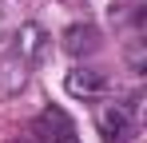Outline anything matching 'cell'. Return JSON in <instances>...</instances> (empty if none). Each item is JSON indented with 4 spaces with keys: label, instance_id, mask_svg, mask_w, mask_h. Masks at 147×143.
Segmentation results:
<instances>
[{
    "label": "cell",
    "instance_id": "6da1fadb",
    "mask_svg": "<svg viewBox=\"0 0 147 143\" xmlns=\"http://www.w3.org/2000/svg\"><path fill=\"white\" fill-rule=\"evenodd\" d=\"M36 139L40 143H80L76 139V123L68 119V111H60V107L40 111V119H36Z\"/></svg>",
    "mask_w": 147,
    "mask_h": 143
},
{
    "label": "cell",
    "instance_id": "7a4b0ae2",
    "mask_svg": "<svg viewBox=\"0 0 147 143\" xmlns=\"http://www.w3.org/2000/svg\"><path fill=\"white\" fill-rule=\"evenodd\" d=\"M99 131H103L107 143H131V135H135L131 111H127V107H107V111L99 115Z\"/></svg>",
    "mask_w": 147,
    "mask_h": 143
},
{
    "label": "cell",
    "instance_id": "3957f363",
    "mask_svg": "<svg viewBox=\"0 0 147 143\" xmlns=\"http://www.w3.org/2000/svg\"><path fill=\"white\" fill-rule=\"evenodd\" d=\"M44 52H48L44 28H40V24H24V28L16 32V56H20L24 64H36V60H44Z\"/></svg>",
    "mask_w": 147,
    "mask_h": 143
},
{
    "label": "cell",
    "instance_id": "277c9868",
    "mask_svg": "<svg viewBox=\"0 0 147 143\" xmlns=\"http://www.w3.org/2000/svg\"><path fill=\"white\" fill-rule=\"evenodd\" d=\"M64 52L68 56H92V52H99V32L92 24H72L64 32Z\"/></svg>",
    "mask_w": 147,
    "mask_h": 143
},
{
    "label": "cell",
    "instance_id": "5b68a950",
    "mask_svg": "<svg viewBox=\"0 0 147 143\" xmlns=\"http://www.w3.org/2000/svg\"><path fill=\"white\" fill-rule=\"evenodd\" d=\"M24 80H28V64L16 56V52L0 60V92H4V95L20 92V88H24Z\"/></svg>",
    "mask_w": 147,
    "mask_h": 143
},
{
    "label": "cell",
    "instance_id": "8992f818",
    "mask_svg": "<svg viewBox=\"0 0 147 143\" xmlns=\"http://www.w3.org/2000/svg\"><path fill=\"white\" fill-rule=\"evenodd\" d=\"M68 92L72 95H99L103 92V76L99 72H92V68H76V72H68Z\"/></svg>",
    "mask_w": 147,
    "mask_h": 143
}]
</instances>
